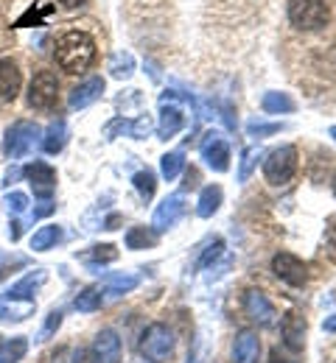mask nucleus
Masks as SVG:
<instances>
[{"label": "nucleus", "mask_w": 336, "mask_h": 363, "mask_svg": "<svg viewBox=\"0 0 336 363\" xmlns=\"http://www.w3.org/2000/svg\"><path fill=\"white\" fill-rule=\"evenodd\" d=\"M331 20V9L325 0H291L288 3V23L300 31H320Z\"/></svg>", "instance_id": "obj_2"}, {"label": "nucleus", "mask_w": 336, "mask_h": 363, "mask_svg": "<svg viewBox=\"0 0 336 363\" xmlns=\"http://www.w3.org/2000/svg\"><path fill=\"white\" fill-rule=\"evenodd\" d=\"M6 210L11 218H20L23 213H28V196L26 193H6Z\"/></svg>", "instance_id": "obj_32"}, {"label": "nucleus", "mask_w": 336, "mask_h": 363, "mask_svg": "<svg viewBox=\"0 0 336 363\" xmlns=\"http://www.w3.org/2000/svg\"><path fill=\"white\" fill-rule=\"evenodd\" d=\"M129 123H132V121H126V118H115V121H109L107 129H104V137H107V140H115L121 132H129Z\"/></svg>", "instance_id": "obj_37"}, {"label": "nucleus", "mask_w": 336, "mask_h": 363, "mask_svg": "<svg viewBox=\"0 0 336 363\" xmlns=\"http://www.w3.org/2000/svg\"><path fill=\"white\" fill-rule=\"evenodd\" d=\"M109 70H112L115 79H129V76L135 73V59H132V53H115L112 62H109Z\"/></svg>", "instance_id": "obj_30"}, {"label": "nucleus", "mask_w": 336, "mask_h": 363, "mask_svg": "<svg viewBox=\"0 0 336 363\" xmlns=\"http://www.w3.org/2000/svg\"><path fill=\"white\" fill-rule=\"evenodd\" d=\"M297 174V148L294 145H281L275 151H269V157L264 160V179L275 187H283L294 179Z\"/></svg>", "instance_id": "obj_3"}, {"label": "nucleus", "mask_w": 336, "mask_h": 363, "mask_svg": "<svg viewBox=\"0 0 336 363\" xmlns=\"http://www.w3.org/2000/svg\"><path fill=\"white\" fill-rule=\"evenodd\" d=\"M20 87H23V76H20V67L17 62L11 59H0V101L9 104L20 95Z\"/></svg>", "instance_id": "obj_13"}, {"label": "nucleus", "mask_w": 336, "mask_h": 363, "mask_svg": "<svg viewBox=\"0 0 336 363\" xmlns=\"http://www.w3.org/2000/svg\"><path fill=\"white\" fill-rule=\"evenodd\" d=\"M34 299H3L0 302V318L3 321H23L34 313Z\"/></svg>", "instance_id": "obj_20"}, {"label": "nucleus", "mask_w": 336, "mask_h": 363, "mask_svg": "<svg viewBox=\"0 0 336 363\" xmlns=\"http://www.w3.org/2000/svg\"><path fill=\"white\" fill-rule=\"evenodd\" d=\"M185 210H188V204H185L183 196H168V199H163V201L157 204L154 218H151V227L157 229V232H166V229L177 227V224L183 221Z\"/></svg>", "instance_id": "obj_10"}, {"label": "nucleus", "mask_w": 336, "mask_h": 363, "mask_svg": "<svg viewBox=\"0 0 336 363\" xmlns=\"http://www.w3.org/2000/svg\"><path fill=\"white\" fill-rule=\"evenodd\" d=\"M141 352L151 363H166L174 352V333L166 324H148L141 338Z\"/></svg>", "instance_id": "obj_5"}, {"label": "nucleus", "mask_w": 336, "mask_h": 363, "mask_svg": "<svg viewBox=\"0 0 336 363\" xmlns=\"http://www.w3.org/2000/svg\"><path fill=\"white\" fill-rule=\"evenodd\" d=\"M28 352V341L23 335L9 338L6 344H0V363H20Z\"/></svg>", "instance_id": "obj_26"}, {"label": "nucleus", "mask_w": 336, "mask_h": 363, "mask_svg": "<svg viewBox=\"0 0 336 363\" xmlns=\"http://www.w3.org/2000/svg\"><path fill=\"white\" fill-rule=\"evenodd\" d=\"M59 324H62V313L59 311H53L48 316V321H45V327H43V338H48L50 333H56L59 330Z\"/></svg>", "instance_id": "obj_39"}, {"label": "nucleus", "mask_w": 336, "mask_h": 363, "mask_svg": "<svg viewBox=\"0 0 336 363\" xmlns=\"http://www.w3.org/2000/svg\"><path fill=\"white\" fill-rule=\"evenodd\" d=\"M272 272H275L278 279H283L286 285H294V288H303L308 282L305 263L297 255H291V252H281V255L272 257Z\"/></svg>", "instance_id": "obj_7"}, {"label": "nucleus", "mask_w": 336, "mask_h": 363, "mask_svg": "<svg viewBox=\"0 0 336 363\" xmlns=\"http://www.w3.org/2000/svg\"><path fill=\"white\" fill-rule=\"evenodd\" d=\"M283 129V123H261V121H249L246 123V132L252 137H269V135H278Z\"/></svg>", "instance_id": "obj_35"}, {"label": "nucleus", "mask_w": 336, "mask_h": 363, "mask_svg": "<svg viewBox=\"0 0 336 363\" xmlns=\"http://www.w3.org/2000/svg\"><path fill=\"white\" fill-rule=\"evenodd\" d=\"M101 302H104L101 291H98V288H87V291H82V294L73 299V308H76L79 313H93V311L101 308Z\"/></svg>", "instance_id": "obj_27"}, {"label": "nucleus", "mask_w": 336, "mask_h": 363, "mask_svg": "<svg viewBox=\"0 0 336 363\" xmlns=\"http://www.w3.org/2000/svg\"><path fill=\"white\" fill-rule=\"evenodd\" d=\"M331 137L336 140V126H331Z\"/></svg>", "instance_id": "obj_44"}, {"label": "nucleus", "mask_w": 336, "mask_h": 363, "mask_svg": "<svg viewBox=\"0 0 336 363\" xmlns=\"http://www.w3.org/2000/svg\"><path fill=\"white\" fill-rule=\"evenodd\" d=\"M40 137H43V132H40L37 123H31V121H17L14 126L6 129V137H3V154H6L9 160H20V157H26V154L37 145Z\"/></svg>", "instance_id": "obj_4"}, {"label": "nucleus", "mask_w": 336, "mask_h": 363, "mask_svg": "<svg viewBox=\"0 0 336 363\" xmlns=\"http://www.w3.org/2000/svg\"><path fill=\"white\" fill-rule=\"evenodd\" d=\"M23 174H26V179H28V184H31V190H34L37 199H50V196H53V190H56V171L50 168L48 162L34 160V162L26 165Z\"/></svg>", "instance_id": "obj_9"}, {"label": "nucleus", "mask_w": 336, "mask_h": 363, "mask_svg": "<svg viewBox=\"0 0 336 363\" xmlns=\"http://www.w3.org/2000/svg\"><path fill=\"white\" fill-rule=\"evenodd\" d=\"M222 249H224V243H222V240L216 238V240H213V243L207 246V252H205V257L199 260V266H202V269H207V266H210V263H213V260H216V257L222 255Z\"/></svg>", "instance_id": "obj_38"}, {"label": "nucleus", "mask_w": 336, "mask_h": 363, "mask_svg": "<svg viewBox=\"0 0 336 363\" xmlns=\"http://www.w3.org/2000/svg\"><path fill=\"white\" fill-rule=\"evenodd\" d=\"M67 143V123L65 121H53L48 126V132L43 137V151L45 154H59Z\"/></svg>", "instance_id": "obj_22"}, {"label": "nucleus", "mask_w": 336, "mask_h": 363, "mask_svg": "<svg viewBox=\"0 0 336 363\" xmlns=\"http://www.w3.org/2000/svg\"><path fill=\"white\" fill-rule=\"evenodd\" d=\"M261 341L252 330H241L239 338L233 341V363H258Z\"/></svg>", "instance_id": "obj_16"}, {"label": "nucleus", "mask_w": 336, "mask_h": 363, "mask_svg": "<svg viewBox=\"0 0 336 363\" xmlns=\"http://www.w3.org/2000/svg\"><path fill=\"white\" fill-rule=\"evenodd\" d=\"M199 154H202V160H205L216 174H224V171L230 168V145H227V140L219 135V132H210V135L202 140Z\"/></svg>", "instance_id": "obj_8"}, {"label": "nucleus", "mask_w": 336, "mask_h": 363, "mask_svg": "<svg viewBox=\"0 0 336 363\" xmlns=\"http://www.w3.org/2000/svg\"><path fill=\"white\" fill-rule=\"evenodd\" d=\"M281 333H283V344H286L291 352H300L303 344H305V318L300 316L297 311H291L283 316L281 324Z\"/></svg>", "instance_id": "obj_15"}, {"label": "nucleus", "mask_w": 336, "mask_h": 363, "mask_svg": "<svg viewBox=\"0 0 336 363\" xmlns=\"http://www.w3.org/2000/svg\"><path fill=\"white\" fill-rule=\"evenodd\" d=\"M59 98V79L50 70H40L28 84V104L34 109H53Z\"/></svg>", "instance_id": "obj_6"}, {"label": "nucleus", "mask_w": 336, "mask_h": 363, "mask_svg": "<svg viewBox=\"0 0 336 363\" xmlns=\"http://www.w3.org/2000/svg\"><path fill=\"white\" fill-rule=\"evenodd\" d=\"M157 243V229H148V227H129L126 232V249H151Z\"/></svg>", "instance_id": "obj_23"}, {"label": "nucleus", "mask_w": 336, "mask_h": 363, "mask_svg": "<svg viewBox=\"0 0 336 363\" xmlns=\"http://www.w3.org/2000/svg\"><path fill=\"white\" fill-rule=\"evenodd\" d=\"M0 266H3V257H0Z\"/></svg>", "instance_id": "obj_46"}, {"label": "nucleus", "mask_w": 336, "mask_h": 363, "mask_svg": "<svg viewBox=\"0 0 336 363\" xmlns=\"http://www.w3.org/2000/svg\"><path fill=\"white\" fill-rule=\"evenodd\" d=\"M148 132H151V118H148V115H141L138 121H132V123H129V135L138 137V140L148 137Z\"/></svg>", "instance_id": "obj_36"}, {"label": "nucleus", "mask_w": 336, "mask_h": 363, "mask_svg": "<svg viewBox=\"0 0 336 363\" xmlns=\"http://www.w3.org/2000/svg\"><path fill=\"white\" fill-rule=\"evenodd\" d=\"M93 355L96 363H118L124 355V347H121V338L115 330H101L93 341Z\"/></svg>", "instance_id": "obj_12"}, {"label": "nucleus", "mask_w": 336, "mask_h": 363, "mask_svg": "<svg viewBox=\"0 0 336 363\" xmlns=\"http://www.w3.org/2000/svg\"><path fill=\"white\" fill-rule=\"evenodd\" d=\"M101 95H104V79L93 76V79H87V82H82L79 87L70 90L67 104H70V109H87L90 104H96Z\"/></svg>", "instance_id": "obj_14"}, {"label": "nucleus", "mask_w": 336, "mask_h": 363, "mask_svg": "<svg viewBox=\"0 0 336 363\" xmlns=\"http://www.w3.org/2000/svg\"><path fill=\"white\" fill-rule=\"evenodd\" d=\"M96 62V40L87 31H67L56 40V65L65 73H85Z\"/></svg>", "instance_id": "obj_1"}, {"label": "nucleus", "mask_w": 336, "mask_h": 363, "mask_svg": "<svg viewBox=\"0 0 336 363\" xmlns=\"http://www.w3.org/2000/svg\"><path fill=\"white\" fill-rule=\"evenodd\" d=\"M132 184H135V190L141 193V199L143 201H148L151 196H154V190H157V177L146 168V171H138L135 177H132Z\"/></svg>", "instance_id": "obj_29"}, {"label": "nucleus", "mask_w": 336, "mask_h": 363, "mask_svg": "<svg viewBox=\"0 0 336 363\" xmlns=\"http://www.w3.org/2000/svg\"><path fill=\"white\" fill-rule=\"evenodd\" d=\"M59 3H62L65 9H79V6H85L87 0H59Z\"/></svg>", "instance_id": "obj_41"}, {"label": "nucleus", "mask_w": 336, "mask_h": 363, "mask_svg": "<svg viewBox=\"0 0 336 363\" xmlns=\"http://www.w3.org/2000/svg\"><path fill=\"white\" fill-rule=\"evenodd\" d=\"M50 11H53L50 6H37V9L31 6V9H28V11H26V14H23V17L14 23V26H17V28H23V26H31V23H34V26H40V23L48 17Z\"/></svg>", "instance_id": "obj_34"}, {"label": "nucleus", "mask_w": 336, "mask_h": 363, "mask_svg": "<svg viewBox=\"0 0 336 363\" xmlns=\"http://www.w3.org/2000/svg\"><path fill=\"white\" fill-rule=\"evenodd\" d=\"M45 279H48V274L43 272V269H37V272H31L28 277H23L17 285H11V288L6 291V299H34V291H37Z\"/></svg>", "instance_id": "obj_18"}, {"label": "nucleus", "mask_w": 336, "mask_h": 363, "mask_svg": "<svg viewBox=\"0 0 336 363\" xmlns=\"http://www.w3.org/2000/svg\"><path fill=\"white\" fill-rule=\"evenodd\" d=\"M323 327H325V333H336V313L325 318V324H323Z\"/></svg>", "instance_id": "obj_42"}, {"label": "nucleus", "mask_w": 336, "mask_h": 363, "mask_svg": "<svg viewBox=\"0 0 336 363\" xmlns=\"http://www.w3.org/2000/svg\"><path fill=\"white\" fill-rule=\"evenodd\" d=\"M196 184H199V174H196V168H191V171L185 174V190H191Z\"/></svg>", "instance_id": "obj_40"}, {"label": "nucleus", "mask_w": 336, "mask_h": 363, "mask_svg": "<svg viewBox=\"0 0 336 363\" xmlns=\"http://www.w3.org/2000/svg\"><path fill=\"white\" fill-rule=\"evenodd\" d=\"M185 168V154L183 151H171V154H163L160 157V174L166 182H174Z\"/></svg>", "instance_id": "obj_25"}, {"label": "nucleus", "mask_w": 336, "mask_h": 363, "mask_svg": "<svg viewBox=\"0 0 336 363\" xmlns=\"http://www.w3.org/2000/svg\"><path fill=\"white\" fill-rule=\"evenodd\" d=\"M222 199H224V193H222L219 184H207V187H202L199 201H196V216H199V218H210V216H216L219 207H222Z\"/></svg>", "instance_id": "obj_19"}, {"label": "nucleus", "mask_w": 336, "mask_h": 363, "mask_svg": "<svg viewBox=\"0 0 336 363\" xmlns=\"http://www.w3.org/2000/svg\"><path fill=\"white\" fill-rule=\"evenodd\" d=\"M334 193H336V177H334Z\"/></svg>", "instance_id": "obj_45"}, {"label": "nucleus", "mask_w": 336, "mask_h": 363, "mask_svg": "<svg viewBox=\"0 0 336 363\" xmlns=\"http://www.w3.org/2000/svg\"><path fill=\"white\" fill-rule=\"evenodd\" d=\"M244 311H246V316L252 318L255 324H261V327H272L275 318H278L275 305H272V302L266 299V294L258 291V288L246 291V296H244Z\"/></svg>", "instance_id": "obj_11"}, {"label": "nucleus", "mask_w": 336, "mask_h": 363, "mask_svg": "<svg viewBox=\"0 0 336 363\" xmlns=\"http://www.w3.org/2000/svg\"><path fill=\"white\" fill-rule=\"evenodd\" d=\"M160 106H163V112H160L157 135H160V140H171L177 132L185 129V115H183V109H177V106H168V104H160Z\"/></svg>", "instance_id": "obj_17"}, {"label": "nucleus", "mask_w": 336, "mask_h": 363, "mask_svg": "<svg viewBox=\"0 0 336 363\" xmlns=\"http://www.w3.org/2000/svg\"><path fill=\"white\" fill-rule=\"evenodd\" d=\"M269 363H291V361H283L278 352H272V361H269Z\"/></svg>", "instance_id": "obj_43"}, {"label": "nucleus", "mask_w": 336, "mask_h": 363, "mask_svg": "<svg viewBox=\"0 0 336 363\" xmlns=\"http://www.w3.org/2000/svg\"><path fill=\"white\" fill-rule=\"evenodd\" d=\"M62 240V227L56 224H48V227H40L31 238V249L34 252H48L50 246H56Z\"/></svg>", "instance_id": "obj_24"}, {"label": "nucleus", "mask_w": 336, "mask_h": 363, "mask_svg": "<svg viewBox=\"0 0 336 363\" xmlns=\"http://www.w3.org/2000/svg\"><path fill=\"white\" fill-rule=\"evenodd\" d=\"M258 157H261L258 148H244V151H241L239 182H246L249 177H252V171H255V165H258Z\"/></svg>", "instance_id": "obj_31"}, {"label": "nucleus", "mask_w": 336, "mask_h": 363, "mask_svg": "<svg viewBox=\"0 0 336 363\" xmlns=\"http://www.w3.org/2000/svg\"><path fill=\"white\" fill-rule=\"evenodd\" d=\"M261 106H264V112H269V115H288V112L297 109V104H294V98H291L288 92H275V90L264 95Z\"/></svg>", "instance_id": "obj_21"}, {"label": "nucleus", "mask_w": 336, "mask_h": 363, "mask_svg": "<svg viewBox=\"0 0 336 363\" xmlns=\"http://www.w3.org/2000/svg\"><path fill=\"white\" fill-rule=\"evenodd\" d=\"M87 260H93V263H112V260H118V249H115L112 243L93 246V249L87 252Z\"/></svg>", "instance_id": "obj_33"}, {"label": "nucleus", "mask_w": 336, "mask_h": 363, "mask_svg": "<svg viewBox=\"0 0 336 363\" xmlns=\"http://www.w3.org/2000/svg\"><path fill=\"white\" fill-rule=\"evenodd\" d=\"M141 285V277L138 274H115V277H107V291L109 294H126L132 288Z\"/></svg>", "instance_id": "obj_28"}]
</instances>
